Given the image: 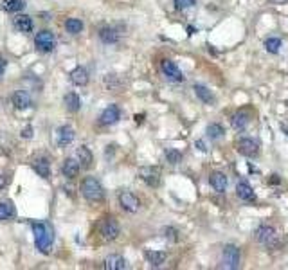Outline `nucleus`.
<instances>
[{"instance_id":"nucleus-1","label":"nucleus","mask_w":288,"mask_h":270,"mask_svg":"<svg viewBox=\"0 0 288 270\" xmlns=\"http://www.w3.org/2000/svg\"><path fill=\"white\" fill-rule=\"evenodd\" d=\"M33 236H35V243L36 249L42 254H49L52 250V245H54V231L49 223H33Z\"/></svg>"},{"instance_id":"nucleus-2","label":"nucleus","mask_w":288,"mask_h":270,"mask_svg":"<svg viewBox=\"0 0 288 270\" xmlns=\"http://www.w3.org/2000/svg\"><path fill=\"white\" fill-rule=\"evenodd\" d=\"M79 191L85 197V200L92 204H101L105 200V188L95 176H85L79 184Z\"/></svg>"},{"instance_id":"nucleus-3","label":"nucleus","mask_w":288,"mask_h":270,"mask_svg":"<svg viewBox=\"0 0 288 270\" xmlns=\"http://www.w3.org/2000/svg\"><path fill=\"white\" fill-rule=\"evenodd\" d=\"M254 234H256V240H258L261 245H265V247H268V249H272V247H275V245L279 243L277 232H275V229L272 227V225H268V223L259 225Z\"/></svg>"},{"instance_id":"nucleus-4","label":"nucleus","mask_w":288,"mask_h":270,"mask_svg":"<svg viewBox=\"0 0 288 270\" xmlns=\"http://www.w3.org/2000/svg\"><path fill=\"white\" fill-rule=\"evenodd\" d=\"M35 45L40 52H45V54H47V52H52L54 51V47H56V36H54L52 31L42 29L40 33H36Z\"/></svg>"},{"instance_id":"nucleus-5","label":"nucleus","mask_w":288,"mask_h":270,"mask_svg":"<svg viewBox=\"0 0 288 270\" xmlns=\"http://www.w3.org/2000/svg\"><path fill=\"white\" fill-rule=\"evenodd\" d=\"M240 261H241V252L236 245L232 243L225 245L224 250H222V266L234 270L240 266Z\"/></svg>"},{"instance_id":"nucleus-6","label":"nucleus","mask_w":288,"mask_h":270,"mask_svg":"<svg viewBox=\"0 0 288 270\" xmlns=\"http://www.w3.org/2000/svg\"><path fill=\"white\" fill-rule=\"evenodd\" d=\"M119 234H121L119 223H117V220L112 218V216L105 218L103 222H101V225H99V236H101L105 241H114Z\"/></svg>"},{"instance_id":"nucleus-7","label":"nucleus","mask_w":288,"mask_h":270,"mask_svg":"<svg viewBox=\"0 0 288 270\" xmlns=\"http://www.w3.org/2000/svg\"><path fill=\"white\" fill-rule=\"evenodd\" d=\"M139 178L150 188H159L160 184V169L157 166H142L139 169Z\"/></svg>"},{"instance_id":"nucleus-8","label":"nucleus","mask_w":288,"mask_h":270,"mask_svg":"<svg viewBox=\"0 0 288 270\" xmlns=\"http://www.w3.org/2000/svg\"><path fill=\"white\" fill-rule=\"evenodd\" d=\"M119 206L126 211V213H137L141 209V200L137 195L132 191H121L119 193Z\"/></svg>"},{"instance_id":"nucleus-9","label":"nucleus","mask_w":288,"mask_h":270,"mask_svg":"<svg viewBox=\"0 0 288 270\" xmlns=\"http://www.w3.org/2000/svg\"><path fill=\"white\" fill-rule=\"evenodd\" d=\"M160 69H162V74L168 77L169 81H176V83L184 81V74H182V70L178 69V65H176L175 61L162 60L160 61Z\"/></svg>"},{"instance_id":"nucleus-10","label":"nucleus","mask_w":288,"mask_h":270,"mask_svg":"<svg viewBox=\"0 0 288 270\" xmlns=\"http://www.w3.org/2000/svg\"><path fill=\"white\" fill-rule=\"evenodd\" d=\"M238 151H240L241 155H245V157H258L259 153V142L258 141H254V139H249V137H243L238 141L236 144Z\"/></svg>"},{"instance_id":"nucleus-11","label":"nucleus","mask_w":288,"mask_h":270,"mask_svg":"<svg viewBox=\"0 0 288 270\" xmlns=\"http://www.w3.org/2000/svg\"><path fill=\"white\" fill-rule=\"evenodd\" d=\"M119 119H121V110H119L117 105H110V107H107L103 112H101V116H99V123H101L103 126L116 125Z\"/></svg>"},{"instance_id":"nucleus-12","label":"nucleus","mask_w":288,"mask_h":270,"mask_svg":"<svg viewBox=\"0 0 288 270\" xmlns=\"http://www.w3.org/2000/svg\"><path fill=\"white\" fill-rule=\"evenodd\" d=\"M79 171H81V164H79L77 157H67V159L63 160V166H61V173H63V176H67L69 180H72L79 175Z\"/></svg>"},{"instance_id":"nucleus-13","label":"nucleus","mask_w":288,"mask_h":270,"mask_svg":"<svg viewBox=\"0 0 288 270\" xmlns=\"http://www.w3.org/2000/svg\"><path fill=\"white\" fill-rule=\"evenodd\" d=\"M11 103H13V107L17 108V110H27V108H31V105H33V99H31L29 92H26V90H17V92L11 96Z\"/></svg>"},{"instance_id":"nucleus-14","label":"nucleus","mask_w":288,"mask_h":270,"mask_svg":"<svg viewBox=\"0 0 288 270\" xmlns=\"http://www.w3.org/2000/svg\"><path fill=\"white\" fill-rule=\"evenodd\" d=\"M13 26L17 27L20 33H24V35H29V33H33V29H35V22H33L31 17H27V15L17 13V17L13 18Z\"/></svg>"},{"instance_id":"nucleus-15","label":"nucleus","mask_w":288,"mask_h":270,"mask_svg":"<svg viewBox=\"0 0 288 270\" xmlns=\"http://www.w3.org/2000/svg\"><path fill=\"white\" fill-rule=\"evenodd\" d=\"M31 164H33V169L38 176H42V178L51 176V162H49L47 157H35Z\"/></svg>"},{"instance_id":"nucleus-16","label":"nucleus","mask_w":288,"mask_h":270,"mask_svg":"<svg viewBox=\"0 0 288 270\" xmlns=\"http://www.w3.org/2000/svg\"><path fill=\"white\" fill-rule=\"evenodd\" d=\"M98 35H99V40H101L103 43H107V45H114V43H117V42H119V38H121L119 31H117L116 27H112V26L101 27Z\"/></svg>"},{"instance_id":"nucleus-17","label":"nucleus","mask_w":288,"mask_h":270,"mask_svg":"<svg viewBox=\"0 0 288 270\" xmlns=\"http://www.w3.org/2000/svg\"><path fill=\"white\" fill-rule=\"evenodd\" d=\"M103 266L107 270H125L128 268V263H126L125 257L119 256V254H110V256L105 257Z\"/></svg>"},{"instance_id":"nucleus-18","label":"nucleus","mask_w":288,"mask_h":270,"mask_svg":"<svg viewBox=\"0 0 288 270\" xmlns=\"http://www.w3.org/2000/svg\"><path fill=\"white\" fill-rule=\"evenodd\" d=\"M74 128L72 126H69V125H63V126H60V128L56 130V142H58V146H69L70 142L74 141Z\"/></svg>"},{"instance_id":"nucleus-19","label":"nucleus","mask_w":288,"mask_h":270,"mask_svg":"<svg viewBox=\"0 0 288 270\" xmlns=\"http://www.w3.org/2000/svg\"><path fill=\"white\" fill-rule=\"evenodd\" d=\"M76 157H77V160H79V164H81V169H90V167L94 166V153L90 151V148L79 146Z\"/></svg>"},{"instance_id":"nucleus-20","label":"nucleus","mask_w":288,"mask_h":270,"mask_svg":"<svg viewBox=\"0 0 288 270\" xmlns=\"http://www.w3.org/2000/svg\"><path fill=\"white\" fill-rule=\"evenodd\" d=\"M209 184H211V188L215 189L216 193H225V189H227V176L222 171H213L209 175Z\"/></svg>"},{"instance_id":"nucleus-21","label":"nucleus","mask_w":288,"mask_h":270,"mask_svg":"<svg viewBox=\"0 0 288 270\" xmlns=\"http://www.w3.org/2000/svg\"><path fill=\"white\" fill-rule=\"evenodd\" d=\"M236 195H238V198L243 200V202L256 200V193H254L252 186H250L249 182H245V180H241V182H238L236 184Z\"/></svg>"},{"instance_id":"nucleus-22","label":"nucleus","mask_w":288,"mask_h":270,"mask_svg":"<svg viewBox=\"0 0 288 270\" xmlns=\"http://www.w3.org/2000/svg\"><path fill=\"white\" fill-rule=\"evenodd\" d=\"M250 123V114L247 110H240L236 112L234 116L231 117V125L234 130H238V132H241V130H245L247 126H249Z\"/></svg>"},{"instance_id":"nucleus-23","label":"nucleus","mask_w":288,"mask_h":270,"mask_svg":"<svg viewBox=\"0 0 288 270\" xmlns=\"http://www.w3.org/2000/svg\"><path fill=\"white\" fill-rule=\"evenodd\" d=\"M88 79H90L88 70H86L85 67H81V65H77L76 69H72V72H70V81H72L76 86L88 85Z\"/></svg>"},{"instance_id":"nucleus-24","label":"nucleus","mask_w":288,"mask_h":270,"mask_svg":"<svg viewBox=\"0 0 288 270\" xmlns=\"http://www.w3.org/2000/svg\"><path fill=\"white\" fill-rule=\"evenodd\" d=\"M144 257H146V261L151 266H160L166 263L168 254L164 252V250H144Z\"/></svg>"},{"instance_id":"nucleus-25","label":"nucleus","mask_w":288,"mask_h":270,"mask_svg":"<svg viewBox=\"0 0 288 270\" xmlns=\"http://www.w3.org/2000/svg\"><path fill=\"white\" fill-rule=\"evenodd\" d=\"M63 103L65 107H67V110L72 112V114L81 110V98H79V94H76V92H67L63 98Z\"/></svg>"},{"instance_id":"nucleus-26","label":"nucleus","mask_w":288,"mask_h":270,"mask_svg":"<svg viewBox=\"0 0 288 270\" xmlns=\"http://www.w3.org/2000/svg\"><path fill=\"white\" fill-rule=\"evenodd\" d=\"M195 94H197V98L202 101V103L206 105H213L215 103V96H213V92L209 88H207L206 85H200V83H197V85L193 86Z\"/></svg>"},{"instance_id":"nucleus-27","label":"nucleus","mask_w":288,"mask_h":270,"mask_svg":"<svg viewBox=\"0 0 288 270\" xmlns=\"http://www.w3.org/2000/svg\"><path fill=\"white\" fill-rule=\"evenodd\" d=\"M15 218V206L11 200H0V222H9Z\"/></svg>"},{"instance_id":"nucleus-28","label":"nucleus","mask_w":288,"mask_h":270,"mask_svg":"<svg viewBox=\"0 0 288 270\" xmlns=\"http://www.w3.org/2000/svg\"><path fill=\"white\" fill-rule=\"evenodd\" d=\"M0 6L8 13H20L26 8V0H2Z\"/></svg>"},{"instance_id":"nucleus-29","label":"nucleus","mask_w":288,"mask_h":270,"mask_svg":"<svg viewBox=\"0 0 288 270\" xmlns=\"http://www.w3.org/2000/svg\"><path fill=\"white\" fill-rule=\"evenodd\" d=\"M83 27H85V24H83V20H79V18H67L65 20V31L69 33V35H79L83 31Z\"/></svg>"},{"instance_id":"nucleus-30","label":"nucleus","mask_w":288,"mask_h":270,"mask_svg":"<svg viewBox=\"0 0 288 270\" xmlns=\"http://www.w3.org/2000/svg\"><path fill=\"white\" fill-rule=\"evenodd\" d=\"M206 133H207V137L211 139V141H218V139L224 137L225 130H224V126L218 125V123H211V125L207 126Z\"/></svg>"},{"instance_id":"nucleus-31","label":"nucleus","mask_w":288,"mask_h":270,"mask_svg":"<svg viewBox=\"0 0 288 270\" xmlns=\"http://www.w3.org/2000/svg\"><path fill=\"white\" fill-rule=\"evenodd\" d=\"M281 40L279 38H275V36H272V38H267L265 40V49H267L268 52H272V54H277L281 49Z\"/></svg>"},{"instance_id":"nucleus-32","label":"nucleus","mask_w":288,"mask_h":270,"mask_svg":"<svg viewBox=\"0 0 288 270\" xmlns=\"http://www.w3.org/2000/svg\"><path fill=\"white\" fill-rule=\"evenodd\" d=\"M166 160H168L171 166H176V164L182 162V153L178 150H168L166 151Z\"/></svg>"},{"instance_id":"nucleus-33","label":"nucleus","mask_w":288,"mask_h":270,"mask_svg":"<svg viewBox=\"0 0 288 270\" xmlns=\"http://www.w3.org/2000/svg\"><path fill=\"white\" fill-rule=\"evenodd\" d=\"M197 4V0H175V8L176 9H189V8H193V6Z\"/></svg>"},{"instance_id":"nucleus-34","label":"nucleus","mask_w":288,"mask_h":270,"mask_svg":"<svg viewBox=\"0 0 288 270\" xmlns=\"http://www.w3.org/2000/svg\"><path fill=\"white\" fill-rule=\"evenodd\" d=\"M164 236H166V238H169L171 241L178 240V232H176L173 227H166V229H164Z\"/></svg>"},{"instance_id":"nucleus-35","label":"nucleus","mask_w":288,"mask_h":270,"mask_svg":"<svg viewBox=\"0 0 288 270\" xmlns=\"http://www.w3.org/2000/svg\"><path fill=\"white\" fill-rule=\"evenodd\" d=\"M9 182H11V176L6 175V173H0V191H4L9 186Z\"/></svg>"},{"instance_id":"nucleus-36","label":"nucleus","mask_w":288,"mask_h":270,"mask_svg":"<svg viewBox=\"0 0 288 270\" xmlns=\"http://www.w3.org/2000/svg\"><path fill=\"white\" fill-rule=\"evenodd\" d=\"M6 69H8V60H6L4 56H0V79L4 77L6 74Z\"/></svg>"},{"instance_id":"nucleus-37","label":"nucleus","mask_w":288,"mask_h":270,"mask_svg":"<svg viewBox=\"0 0 288 270\" xmlns=\"http://www.w3.org/2000/svg\"><path fill=\"white\" fill-rule=\"evenodd\" d=\"M33 133H35V132H33V128H31V126H27V128L22 132V137H24V139H31V137H33Z\"/></svg>"},{"instance_id":"nucleus-38","label":"nucleus","mask_w":288,"mask_h":270,"mask_svg":"<svg viewBox=\"0 0 288 270\" xmlns=\"http://www.w3.org/2000/svg\"><path fill=\"white\" fill-rule=\"evenodd\" d=\"M195 146H197V148H198V150H200V151H204V153H206V151H207L206 142H204V141H197V142H195Z\"/></svg>"},{"instance_id":"nucleus-39","label":"nucleus","mask_w":288,"mask_h":270,"mask_svg":"<svg viewBox=\"0 0 288 270\" xmlns=\"http://www.w3.org/2000/svg\"><path fill=\"white\" fill-rule=\"evenodd\" d=\"M270 182H272V184H277V182H279V178H277V175H272Z\"/></svg>"},{"instance_id":"nucleus-40","label":"nucleus","mask_w":288,"mask_h":270,"mask_svg":"<svg viewBox=\"0 0 288 270\" xmlns=\"http://www.w3.org/2000/svg\"><path fill=\"white\" fill-rule=\"evenodd\" d=\"M281 130H283V132H286V135H288V126L286 125H281Z\"/></svg>"}]
</instances>
